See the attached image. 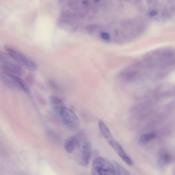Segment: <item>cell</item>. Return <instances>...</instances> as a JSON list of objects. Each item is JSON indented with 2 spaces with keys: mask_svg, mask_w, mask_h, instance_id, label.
<instances>
[{
  "mask_svg": "<svg viewBox=\"0 0 175 175\" xmlns=\"http://www.w3.org/2000/svg\"><path fill=\"white\" fill-rule=\"evenodd\" d=\"M49 102L53 111L59 116L63 109L66 107L63 102L60 99L54 96H50Z\"/></svg>",
  "mask_w": 175,
  "mask_h": 175,
  "instance_id": "obj_9",
  "label": "cell"
},
{
  "mask_svg": "<svg viewBox=\"0 0 175 175\" xmlns=\"http://www.w3.org/2000/svg\"><path fill=\"white\" fill-rule=\"evenodd\" d=\"M96 1H98V0H96Z\"/></svg>",
  "mask_w": 175,
  "mask_h": 175,
  "instance_id": "obj_21",
  "label": "cell"
},
{
  "mask_svg": "<svg viewBox=\"0 0 175 175\" xmlns=\"http://www.w3.org/2000/svg\"><path fill=\"white\" fill-rule=\"evenodd\" d=\"M60 1H63V0H60Z\"/></svg>",
  "mask_w": 175,
  "mask_h": 175,
  "instance_id": "obj_20",
  "label": "cell"
},
{
  "mask_svg": "<svg viewBox=\"0 0 175 175\" xmlns=\"http://www.w3.org/2000/svg\"><path fill=\"white\" fill-rule=\"evenodd\" d=\"M113 163L115 167L116 174L118 175H129V172L126 170L117 162L115 161H114Z\"/></svg>",
  "mask_w": 175,
  "mask_h": 175,
  "instance_id": "obj_14",
  "label": "cell"
},
{
  "mask_svg": "<svg viewBox=\"0 0 175 175\" xmlns=\"http://www.w3.org/2000/svg\"><path fill=\"white\" fill-rule=\"evenodd\" d=\"M2 70L13 75L22 76L24 71L21 65L12 60L1 63Z\"/></svg>",
  "mask_w": 175,
  "mask_h": 175,
  "instance_id": "obj_5",
  "label": "cell"
},
{
  "mask_svg": "<svg viewBox=\"0 0 175 175\" xmlns=\"http://www.w3.org/2000/svg\"><path fill=\"white\" fill-rule=\"evenodd\" d=\"M156 136V133L152 132L147 133L141 136L139 142L141 144H144L154 138Z\"/></svg>",
  "mask_w": 175,
  "mask_h": 175,
  "instance_id": "obj_13",
  "label": "cell"
},
{
  "mask_svg": "<svg viewBox=\"0 0 175 175\" xmlns=\"http://www.w3.org/2000/svg\"><path fill=\"white\" fill-rule=\"evenodd\" d=\"M11 59H12L8 54L5 53L0 51V62L1 63L12 60Z\"/></svg>",
  "mask_w": 175,
  "mask_h": 175,
  "instance_id": "obj_15",
  "label": "cell"
},
{
  "mask_svg": "<svg viewBox=\"0 0 175 175\" xmlns=\"http://www.w3.org/2000/svg\"><path fill=\"white\" fill-rule=\"evenodd\" d=\"M4 47L10 57L18 64L22 65L31 71H35L37 69V65L35 62L16 50L9 46L5 45Z\"/></svg>",
  "mask_w": 175,
  "mask_h": 175,
  "instance_id": "obj_3",
  "label": "cell"
},
{
  "mask_svg": "<svg viewBox=\"0 0 175 175\" xmlns=\"http://www.w3.org/2000/svg\"><path fill=\"white\" fill-rule=\"evenodd\" d=\"M99 127L101 134L108 141L114 139L111 134L110 130L107 127L104 122L102 121L99 122Z\"/></svg>",
  "mask_w": 175,
  "mask_h": 175,
  "instance_id": "obj_11",
  "label": "cell"
},
{
  "mask_svg": "<svg viewBox=\"0 0 175 175\" xmlns=\"http://www.w3.org/2000/svg\"><path fill=\"white\" fill-rule=\"evenodd\" d=\"M0 80L5 86L11 89L21 90L16 81L9 73L2 70L0 71Z\"/></svg>",
  "mask_w": 175,
  "mask_h": 175,
  "instance_id": "obj_6",
  "label": "cell"
},
{
  "mask_svg": "<svg viewBox=\"0 0 175 175\" xmlns=\"http://www.w3.org/2000/svg\"><path fill=\"white\" fill-rule=\"evenodd\" d=\"M78 138L75 136H73L70 138L65 142L64 147L65 150L69 154H71L75 149V148L78 144Z\"/></svg>",
  "mask_w": 175,
  "mask_h": 175,
  "instance_id": "obj_10",
  "label": "cell"
},
{
  "mask_svg": "<svg viewBox=\"0 0 175 175\" xmlns=\"http://www.w3.org/2000/svg\"><path fill=\"white\" fill-rule=\"evenodd\" d=\"M158 14V12L156 10H154L153 11L151 12L150 14V16L151 17H154L156 15Z\"/></svg>",
  "mask_w": 175,
  "mask_h": 175,
  "instance_id": "obj_18",
  "label": "cell"
},
{
  "mask_svg": "<svg viewBox=\"0 0 175 175\" xmlns=\"http://www.w3.org/2000/svg\"><path fill=\"white\" fill-rule=\"evenodd\" d=\"M92 146L90 142H85L83 146L82 164L83 167H87L89 163L92 154Z\"/></svg>",
  "mask_w": 175,
  "mask_h": 175,
  "instance_id": "obj_8",
  "label": "cell"
},
{
  "mask_svg": "<svg viewBox=\"0 0 175 175\" xmlns=\"http://www.w3.org/2000/svg\"><path fill=\"white\" fill-rule=\"evenodd\" d=\"M172 156L169 154H164L162 155L159 159L158 166L159 167H163L167 164L170 163L172 161Z\"/></svg>",
  "mask_w": 175,
  "mask_h": 175,
  "instance_id": "obj_12",
  "label": "cell"
},
{
  "mask_svg": "<svg viewBox=\"0 0 175 175\" xmlns=\"http://www.w3.org/2000/svg\"><path fill=\"white\" fill-rule=\"evenodd\" d=\"M91 172L94 175H116L115 167L113 162L108 159L99 157L94 160L92 164Z\"/></svg>",
  "mask_w": 175,
  "mask_h": 175,
  "instance_id": "obj_2",
  "label": "cell"
},
{
  "mask_svg": "<svg viewBox=\"0 0 175 175\" xmlns=\"http://www.w3.org/2000/svg\"><path fill=\"white\" fill-rule=\"evenodd\" d=\"M98 25L95 24H91L86 27V30L87 32L89 34H92L95 32L98 28Z\"/></svg>",
  "mask_w": 175,
  "mask_h": 175,
  "instance_id": "obj_16",
  "label": "cell"
},
{
  "mask_svg": "<svg viewBox=\"0 0 175 175\" xmlns=\"http://www.w3.org/2000/svg\"><path fill=\"white\" fill-rule=\"evenodd\" d=\"M175 67V51L164 47L148 52L121 70L119 79L125 84L143 90H152Z\"/></svg>",
  "mask_w": 175,
  "mask_h": 175,
  "instance_id": "obj_1",
  "label": "cell"
},
{
  "mask_svg": "<svg viewBox=\"0 0 175 175\" xmlns=\"http://www.w3.org/2000/svg\"><path fill=\"white\" fill-rule=\"evenodd\" d=\"M109 144L118 153L119 156L128 165L131 166L133 164L132 159L125 153L122 146L114 139L109 141Z\"/></svg>",
  "mask_w": 175,
  "mask_h": 175,
  "instance_id": "obj_7",
  "label": "cell"
},
{
  "mask_svg": "<svg viewBox=\"0 0 175 175\" xmlns=\"http://www.w3.org/2000/svg\"><path fill=\"white\" fill-rule=\"evenodd\" d=\"M101 38L103 39V40L109 41V34L105 32H102L101 34Z\"/></svg>",
  "mask_w": 175,
  "mask_h": 175,
  "instance_id": "obj_17",
  "label": "cell"
},
{
  "mask_svg": "<svg viewBox=\"0 0 175 175\" xmlns=\"http://www.w3.org/2000/svg\"><path fill=\"white\" fill-rule=\"evenodd\" d=\"M59 116L63 122L67 127L72 129H76L79 127L80 121L76 115L71 109L65 108Z\"/></svg>",
  "mask_w": 175,
  "mask_h": 175,
  "instance_id": "obj_4",
  "label": "cell"
},
{
  "mask_svg": "<svg viewBox=\"0 0 175 175\" xmlns=\"http://www.w3.org/2000/svg\"><path fill=\"white\" fill-rule=\"evenodd\" d=\"M88 0H83L82 3L83 4L86 5L88 3Z\"/></svg>",
  "mask_w": 175,
  "mask_h": 175,
  "instance_id": "obj_19",
  "label": "cell"
}]
</instances>
